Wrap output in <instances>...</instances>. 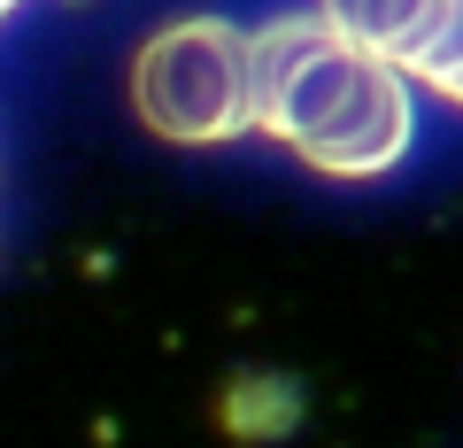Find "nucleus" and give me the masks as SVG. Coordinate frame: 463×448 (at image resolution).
Masks as SVG:
<instances>
[{
	"mask_svg": "<svg viewBox=\"0 0 463 448\" xmlns=\"http://www.w3.org/2000/svg\"><path fill=\"white\" fill-rule=\"evenodd\" d=\"M248 109L255 132L325 178H379L410 148V78L325 16H279L248 32Z\"/></svg>",
	"mask_w": 463,
	"mask_h": 448,
	"instance_id": "nucleus-1",
	"label": "nucleus"
},
{
	"mask_svg": "<svg viewBox=\"0 0 463 448\" xmlns=\"http://www.w3.org/2000/svg\"><path fill=\"white\" fill-rule=\"evenodd\" d=\"M139 124L178 148H216V139L255 132L248 109V32L224 16H185L139 47L132 62Z\"/></svg>",
	"mask_w": 463,
	"mask_h": 448,
	"instance_id": "nucleus-2",
	"label": "nucleus"
},
{
	"mask_svg": "<svg viewBox=\"0 0 463 448\" xmlns=\"http://www.w3.org/2000/svg\"><path fill=\"white\" fill-rule=\"evenodd\" d=\"M432 0H325L317 16L332 24V32H347L355 47L386 54V62H402V47L417 39V24H425Z\"/></svg>",
	"mask_w": 463,
	"mask_h": 448,
	"instance_id": "nucleus-3",
	"label": "nucleus"
},
{
	"mask_svg": "<svg viewBox=\"0 0 463 448\" xmlns=\"http://www.w3.org/2000/svg\"><path fill=\"white\" fill-rule=\"evenodd\" d=\"M394 70H402V78H417V85H432V93H448V78L463 70V0H432Z\"/></svg>",
	"mask_w": 463,
	"mask_h": 448,
	"instance_id": "nucleus-4",
	"label": "nucleus"
},
{
	"mask_svg": "<svg viewBox=\"0 0 463 448\" xmlns=\"http://www.w3.org/2000/svg\"><path fill=\"white\" fill-rule=\"evenodd\" d=\"M448 100H456V109H463V70H456V78H448Z\"/></svg>",
	"mask_w": 463,
	"mask_h": 448,
	"instance_id": "nucleus-5",
	"label": "nucleus"
},
{
	"mask_svg": "<svg viewBox=\"0 0 463 448\" xmlns=\"http://www.w3.org/2000/svg\"><path fill=\"white\" fill-rule=\"evenodd\" d=\"M8 8H16V0H0V16H8Z\"/></svg>",
	"mask_w": 463,
	"mask_h": 448,
	"instance_id": "nucleus-6",
	"label": "nucleus"
}]
</instances>
